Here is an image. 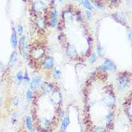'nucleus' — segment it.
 Returning a JSON list of instances; mask_svg holds the SVG:
<instances>
[{
  "label": "nucleus",
  "mask_w": 132,
  "mask_h": 132,
  "mask_svg": "<svg viewBox=\"0 0 132 132\" xmlns=\"http://www.w3.org/2000/svg\"><path fill=\"white\" fill-rule=\"evenodd\" d=\"M129 78L125 76L118 77L117 79V87L120 91H123L129 85Z\"/></svg>",
  "instance_id": "1"
},
{
  "label": "nucleus",
  "mask_w": 132,
  "mask_h": 132,
  "mask_svg": "<svg viewBox=\"0 0 132 132\" xmlns=\"http://www.w3.org/2000/svg\"><path fill=\"white\" fill-rule=\"evenodd\" d=\"M101 70H103L105 71H108V70H114L116 68V65H115V63H113L111 60L106 59L105 60L104 63L101 65V67L99 68Z\"/></svg>",
  "instance_id": "2"
},
{
  "label": "nucleus",
  "mask_w": 132,
  "mask_h": 132,
  "mask_svg": "<svg viewBox=\"0 0 132 132\" xmlns=\"http://www.w3.org/2000/svg\"><path fill=\"white\" fill-rule=\"evenodd\" d=\"M115 103V98L112 94H106L103 98V104L107 107H111Z\"/></svg>",
  "instance_id": "3"
},
{
  "label": "nucleus",
  "mask_w": 132,
  "mask_h": 132,
  "mask_svg": "<svg viewBox=\"0 0 132 132\" xmlns=\"http://www.w3.org/2000/svg\"><path fill=\"white\" fill-rule=\"evenodd\" d=\"M17 58H18V53L14 50L12 53L11 55L9 57V61H8V66L10 68H12L14 65L16 64L17 61Z\"/></svg>",
  "instance_id": "4"
},
{
  "label": "nucleus",
  "mask_w": 132,
  "mask_h": 132,
  "mask_svg": "<svg viewBox=\"0 0 132 132\" xmlns=\"http://www.w3.org/2000/svg\"><path fill=\"white\" fill-rule=\"evenodd\" d=\"M57 10L54 8L51 13V21H50V26L51 27H55L57 23Z\"/></svg>",
  "instance_id": "5"
},
{
  "label": "nucleus",
  "mask_w": 132,
  "mask_h": 132,
  "mask_svg": "<svg viewBox=\"0 0 132 132\" xmlns=\"http://www.w3.org/2000/svg\"><path fill=\"white\" fill-rule=\"evenodd\" d=\"M54 66V60L52 57H48L44 62V68L46 69H51Z\"/></svg>",
  "instance_id": "6"
},
{
  "label": "nucleus",
  "mask_w": 132,
  "mask_h": 132,
  "mask_svg": "<svg viewBox=\"0 0 132 132\" xmlns=\"http://www.w3.org/2000/svg\"><path fill=\"white\" fill-rule=\"evenodd\" d=\"M11 45L13 48H16L17 47V32L14 29H12V35H11Z\"/></svg>",
  "instance_id": "7"
},
{
  "label": "nucleus",
  "mask_w": 132,
  "mask_h": 132,
  "mask_svg": "<svg viewBox=\"0 0 132 132\" xmlns=\"http://www.w3.org/2000/svg\"><path fill=\"white\" fill-rule=\"evenodd\" d=\"M34 9L37 12H43L46 9V7L42 1H37L34 4Z\"/></svg>",
  "instance_id": "8"
},
{
  "label": "nucleus",
  "mask_w": 132,
  "mask_h": 132,
  "mask_svg": "<svg viewBox=\"0 0 132 132\" xmlns=\"http://www.w3.org/2000/svg\"><path fill=\"white\" fill-rule=\"evenodd\" d=\"M67 53L70 57H74L76 55V49L73 45L68 44L67 46Z\"/></svg>",
  "instance_id": "9"
},
{
  "label": "nucleus",
  "mask_w": 132,
  "mask_h": 132,
  "mask_svg": "<svg viewBox=\"0 0 132 132\" xmlns=\"http://www.w3.org/2000/svg\"><path fill=\"white\" fill-rule=\"evenodd\" d=\"M42 90L45 94H48L52 90V85L48 83H45L42 85Z\"/></svg>",
  "instance_id": "10"
},
{
  "label": "nucleus",
  "mask_w": 132,
  "mask_h": 132,
  "mask_svg": "<svg viewBox=\"0 0 132 132\" xmlns=\"http://www.w3.org/2000/svg\"><path fill=\"white\" fill-rule=\"evenodd\" d=\"M20 44L22 52L23 53V56L25 58V55H26V53H25V45H26V43H25V37L24 36H22L21 38H20Z\"/></svg>",
  "instance_id": "11"
},
{
  "label": "nucleus",
  "mask_w": 132,
  "mask_h": 132,
  "mask_svg": "<svg viewBox=\"0 0 132 132\" xmlns=\"http://www.w3.org/2000/svg\"><path fill=\"white\" fill-rule=\"evenodd\" d=\"M26 126L27 127L28 130L30 132H35L34 129H33V126H32V119L29 116H27L26 118Z\"/></svg>",
  "instance_id": "12"
},
{
  "label": "nucleus",
  "mask_w": 132,
  "mask_h": 132,
  "mask_svg": "<svg viewBox=\"0 0 132 132\" xmlns=\"http://www.w3.org/2000/svg\"><path fill=\"white\" fill-rule=\"evenodd\" d=\"M70 118L67 116H65V118L63 119V122H62V124H61V129L63 130V131H65L67 128H68V126H69L70 124Z\"/></svg>",
  "instance_id": "13"
},
{
  "label": "nucleus",
  "mask_w": 132,
  "mask_h": 132,
  "mask_svg": "<svg viewBox=\"0 0 132 132\" xmlns=\"http://www.w3.org/2000/svg\"><path fill=\"white\" fill-rule=\"evenodd\" d=\"M81 2H82V4L83 5L85 9H87L88 11L93 9V7L91 4V3H90L89 0H81Z\"/></svg>",
  "instance_id": "14"
},
{
  "label": "nucleus",
  "mask_w": 132,
  "mask_h": 132,
  "mask_svg": "<svg viewBox=\"0 0 132 132\" xmlns=\"http://www.w3.org/2000/svg\"><path fill=\"white\" fill-rule=\"evenodd\" d=\"M62 75V71L60 70L57 69V68H55L53 71V77L55 79H59L60 76Z\"/></svg>",
  "instance_id": "15"
},
{
  "label": "nucleus",
  "mask_w": 132,
  "mask_h": 132,
  "mask_svg": "<svg viewBox=\"0 0 132 132\" xmlns=\"http://www.w3.org/2000/svg\"><path fill=\"white\" fill-rule=\"evenodd\" d=\"M17 117H18V114L17 112H14L12 113V124H15L17 121Z\"/></svg>",
  "instance_id": "16"
},
{
  "label": "nucleus",
  "mask_w": 132,
  "mask_h": 132,
  "mask_svg": "<svg viewBox=\"0 0 132 132\" xmlns=\"http://www.w3.org/2000/svg\"><path fill=\"white\" fill-rule=\"evenodd\" d=\"M32 81H34L36 84L39 85V84L41 83V82H42V78H41V77L39 76H36L33 78Z\"/></svg>",
  "instance_id": "17"
},
{
  "label": "nucleus",
  "mask_w": 132,
  "mask_h": 132,
  "mask_svg": "<svg viewBox=\"0 0 132 132\" xmlns=\"http://www.w3.org/2000/svg\"><path fill=\"white\" fill-rule=\"evenodd\" d=\"M97 53L99 56H103L104 55V49L102 48V47L98 45L97 48Z\"/></svg>",
  "instance_id": "18"
},
{
  "label": "nucleus",
  "mask_w": 132,
  "mask_h": 132,
  "mask_svg": "<svg viewBox=\"0 0 132 132\" xmlns=\"http://www.w3.org/2000/svg\"><path fill=\"white\" fill-rule=\"evenodd\" d=\"M17 80H18L19 83H20L22 80L24 79V76H23V75H22V71H20V72L17 73Z\"/></svg>",
  "instance_id": "19"
},
{
  "label": "nucleus",
  "mask_w": 132,
  "mask_h": 132,
  "mask_svg": "<svg viewBox=\"0 0 132 132\" xmlns=\"http://www.w3.org/2000/svg\"><path fill=\"white\" fill-rule=\"evenodd\" d=\"M93 5L96 7H97L98 9H104V7L101 4V3H98L97 1H93Z\"/></svg>",
  "instance_id": "20"
},
{
  "label": "nucleus",
  "mask_w": 132,
  "mask_h": 132,
  "mask_svg": "<svg viewBox=\"0 0 132 132\" xmlns=\"http://www.w3.org/2000/svg\"><path fill=\"white\" fill-rule=\"evenodd\" d=\"M93 132H106V129L103 127H101V126H98L94 129Z\"/></svg>",
  "instance_id": "21"
},
{
  "label": "nucleus",
  "mask_w": 132,
  "mask_h": 132,
  "mask_svg": "<svg viewBox=\"0 0 132 132\" xmlns=\"http://www.w3.org/2000/svg\"><path fill=\"white\" fill-rule=\"evenodd\" d=\"M24 80H25V81L26 84H27L28 83H29V81H30V78H29V77L27 71H25V76H24Z\"/></svg>",
  "instance_id": "22"
},
{
  "label": "nucleus",
  "mask_w": 132,
  "mask_h": 132,
  "mask_svg": "<svg viewBox=\"0 0 132 132\" xmlns=\"http://www.w3.org/2000/svg\"><path fill=\"white\" fill-rule=\"evenodd\" d=\"M37 84H36L34 81H32V83H30V90L32 91H34L37 89Z\"/></svg>",
  "instance_id": "23"
},
{
  "label": "nucleus",
  "mask_w": 132,
  "mask_h": 132,
  "mask_svg": "<svg viewBox=\"0 0 132 132\" xmlns=\"http://www.w3.org/2000/svg\"><path fill=\"white\" fill-rule=\"evenodd\" d=\"M26 97L28 100H31L32 98V91L31 90H28L26 93Z\"/></svg>",
  "instance_id": "24"
},
{
  "label": "nucleus",
  "mask_w": 132,
  "mask_h": 132,
  "mask_svg": "<svg viewBox=\"0 0 132 132\" xmlns=\"http://www.w3.org/2000/svg\"><path fill=\"white\" fill-rule=\"evenodd\" d=\"M113 115L112 113H108L106 116V120L108 121V122H111V121L113 120Z\"/></svg>",
  "instance_id": "25"
},
{
  "label": "nucleus",
  "mask_w": 132,
  "mask_h": 132,
  "mask_svg": "<svg viewBox=\"0 0 132 132\" xmlns=\"http://www.w3.org/2000/svg\"><path fill=\"white\" fill-rule=\"evenodd\" d=\"M96 59H97V57L95 54H93L92 55L90 56V62L91 63H94L96 61Z\"/></svg>",
  "instance_id": "26"
},
{
  "label": "nucleus",
  "mask_w": 132,
  "mask_h": 132,
  "mask_svg": "<svg viewBox=\"0 0 132 132\" xmlns=\"http://www.w3.org/2000/svg\"><path fill=\"white\" fill-rule=\"evenodd\" d=\"M17 32H18V34L20 35H22V33H23V27L21 25H18V27H17Z\"/></svg>",
  "instance_id": "27"
},
{
  "label": "nucleus",
  "mask_w": 132,
  "mask_h": 132,
  "mask_svg": "<svg viewBox=\"0 0 132 132\" xmlns=\"http://www.w3.org/2000/svg\"><path fill=\"white\" fill-rule=\"evenodd\" d=\"M128 39L131 42V44L132 45V30H129L128 32Z\"/></svg>",
  "instance_id": "28"
},
{
  "label": "nucleus",
  "mask_w": 132,
  "mask_h": 132,
  "mask_svg": "<svg viewBox=\"0 0 132 132\" xmlns=\"http://www.w3.org/2000/svg\"><path fill=\"white\" fill-rule=\"evenodd\" d=\"M86 16H87V19L88 20H90V19H91V13H90V11H87L86 12Z\"/></svg>",
  "instance_id": "29"
},
{
  "label": "nucleus",
  "mask_w": 132,
  "mask_h": 132,
  "mask_svg": "<svg viewBox=\"0 0 132 132\" xmlns=\"http://www.w3.org/2000/svg\"><path fill=\"white\" fill-rule=\"evenodd\" d=\"M13 104L15 106H17L18 104H19V98H16L14 100V101H13Z\"/></svg>",
  "instance_id": "30"
},
{
  "label": "nucleus",
  "mask_w": 132,
  "mask_h": 132,
  "mask_svg": "<svg viewBox=\"0 0 132 132\" xmlns=\"http://www.w3.org/2000/svg\"><path fill=\"white\" fill-rule=\"evenodd\" d=\"M126 4L129 7H132V0H126Z\"/></svg>",
  "instance_id": "31"
},
{
  "label": "nucleus",
  "mask_w": 132,
  "mask_h": 132,
  "mask_svg": "<svg viewBox=\"0 0 132 132\" xmlns=\"http://www.w3.org/2000/svg\"><path fill=\"white\" fill-rule=\"evenodd\" d=\"M3 69H4V65H3V64L1 63V62L0 61V72H1Z\"/></svg>",
  "instance_id": "32"
},
{
  "label": "nucleus",
  "mask_w": 132,
  "mask_h": 132,
  "mask_svg": "<svg viewBox=\"0 0 132 132\" xmlns=\"http://www.w3.org/2000/svg\"><path fill=\"white\" fill-rule=\"evenodd\" d=\"M58 1H60V2H62V1H64V0H58Z\"/></svg>",
  "instance_id": "33"
},
{
  "label": "nucleus",
  "mask_w": 132,
  "mask_h": 132,
  "mask_svg": "<svg viewBox=\"0 0 132 132\" xmlns=\"http://www.w3.org/2000/svg\"><path fill=\"white\" fill-rule=\"evenodd\" d=\"M74 1H80V0H74Z\"/></svg>",
  "instance_id": "34"
},
{
  "label": "nucleus",
  "mask_w": 132,
  "mask_h": 132,
  "mask_svg": "<svg viewBox=\"0 0 132 132\" xmlns=\"http://www.w3.org/2000/svg\"><path fill=\"white\" fill-rule=\"evenodd\" d=\"M48 1H50V0H48Z\"/></svg>",
  "instance_id": "35"
}]
</instances>
